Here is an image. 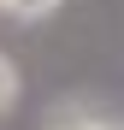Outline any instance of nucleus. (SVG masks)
I'll list each match as a JSON object with an SVG mask.
<instances>
[{"label":"nucleus","mask_w":124,"mask_h":130,"mask_svg":"<svg viewBox=\"0 0 124 130\" xmlns=\"http://www.w3.org/2000/svg\"><path fill=\"white\" fill-rule=\"evenodd\" d=\"M53 6H59V0H6L0 12H12V18H47Z\"/></svg>","instance_id":"nucleus-1"},{"label":"nucleus","mask_w":124,"mask_h":130,"mask_svg":"<svg viewBox=\"0 0 124 130\" xmlns=\"http://www.w3.org/2000/svg\"><path fill=\"white\" fill-rule=\"evenodd\" d=\"M18 89H24V83H18V71H12V59H0V112H6V106L18 101Z\"/></svg>","instance_id":"nucleus-2"},{"label":"nucleus","mask_w":124,"mask_h":130,"mask_svg":"<svg viewBox=\"0 0 124 130\" xmlns=\"http://www.w3.org/2000/svg\"><path fill=\"white\" fill-rule=\"evenodd\" d=\"M59 130H124V124H112V118H65Z\"/></svg>","instance_id":"nucleus-3"},{"label":"nucleus","mask_w":124,"mask_h":130,"mask_svg":"<svg viewBox=\"0 0 124 130\" xmlns=\"http://www.w3.org/2000/svg\"><path fill=\"white\" fill-rule=\"evenodd\" d=\"M0 6H6V0H0Z\"/></svg>","instance_id":"nucleus-4"}]
</instances>
